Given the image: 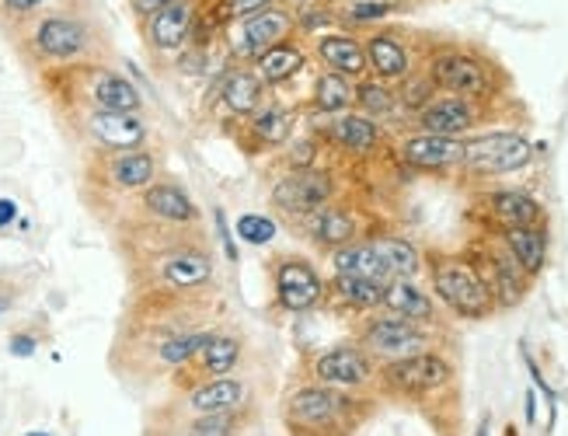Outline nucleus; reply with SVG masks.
Masks as SVG:
<instances>
[{
    "label": "nucleus",
    "mask_w": 568,
    "mask_h": 436,
    "mask_svg": "<svg viewBox=\"0 0 568 436\" xmlns=\"http://www.w3.org/2000/svg\"><path fill=\"white\" fill-rule=\"evenodd\" d=\"M433 290L436 297L464 318H485L496 307V297L478 276V270L464 258H436L433 262Z\"/></svg>",
    "instance_id": "obj_1"
},
{
    "label": "nucleus",
    "mask_w": 568,
    "mask_h": 436,
    "mask_svg": "<svg viewBox=\"0 0 568 436\" xmlns=\"http://www.w3.org/2000/svg\"><path fill=\"white\" fill-rule=\"evenodd\" d=\"M530 158H534V148L520 133H488V136L464 143L460 164L471 175H509L527 168Z\"/></svg>",
    "instance_id": "obj_2"
},
{
    "label": "nucleus",
    "mask_w": 568,
    "mask_h": 436,
    "mask_svg": "<svg viewBox=\"0 0 568 436\" xmlns=\"http://www.w3.org/2000/svg\"><path fill=\"white\" fill-rule=\"evenodd\" d=\"M429 81H433V88L447 91V94H460V99H485V94H491L488 67L464 50L436 53L429 60Z\"/></svg>",
    "instance_id": "obj_3"
},
{
    "label": "nucleus",
    "mask_w": 568,
    "mask_h": 436,
    "mask_svg": "<svg viewBox=\"0 0 568 436\" xmlns=\"http://www.w3.org/2000/svg\"><path fill=\"white\" fill-rule=\"evenodd\" d=\"M335 196V182L321 168H296L273 185V206L286 216H311L328 206Z\"/></svg>",
    "instance_id": "obj_4"
},
{
    "label": "nucleus",
    "mask_w": 568,
    "mask_h": 436,
    "mask_svg": "<svg viewBox=\"0 0 568 436\" xmlns=\"http://www.w3.org/2000/svg\"><path fill=\"white\" fill-rule=\"evenodd\" d=\"M296 29V18L280 8V0L273 8H265L258 14H248V18H237V29H234V53L241 60H258L265 50H273V45L286 42Z\"/></svg>",
    "instance_id": "obj_5"
},
{
    "label": "nucleus",
    "mask_w": 568,
    "mask_h": 436,
    "mask_svg": "<svg viewBox=\"0 0 568 436\" xmlns=\"http://www.w3.org/2000/svg\"><path fill=\"white\" fill-rule=\"evenodd\" d=\"M363 346L384 356V359H405L426 349V332L418 328V322L398 318V314H384V318H369L359 332Z\"/></svg>",
    "instance_id": "obj_6"
},
{
    "label": "nucleus",
    "mask_w": 568,
    "mask_h": 436,
    "mask_svg": "<svg viewBox=\"0 0 568 436\" xmlns=\"http://www.w3.org/2000/svg\"><path fill=\"white\" fill-rule=\"evenodd\" d=\"M91 32L84 21L70 18V14H49L32 29V50L42 60H57V63H70L88 53Z\"/></svg>",
    "instance_id": "obj_7"
},
{
    "label": "nucleus",
    "mask_w": 568,
    "mask_h": 436,
    "mask_svg": "<svg viewBox=\"0 0 568 436\" xmlns=\"http://www.w3.org/2000/svg\"><path fill=\"white\" fill-rule=\"evenodd\" d=\"M384 381L402 395H429L450 381V363L423 349L405 359H390L384 367Z\"/></svg>",
    "instance_id": "obj_8"
},
{
    "label": "nucleus",
    "mask_w": 568,
    "mask_h": 436,
    "mask_svg": "<svg viewBox=\"0 0 568 436\" xmlns=\"http://www.w3.org/2000/svg\"><path fill=\"white\" fill-rule=\"evenodd\" d=\"M345 412V398L332 384L296 387L286 402V419L301 429H332Z\"/></svg>",
    "instance_id": "obj_9"
},
{
    "label": "nucleus",
    "mask_w": 568,
    "mask_h": 436,
    "mask_svg": "<svg viewBox=\"0 0 568 436\" xmlns=\"http://www.w3.org/2000/svg\"><path fill=\"white\" fill-rule=\"evenodd\" d=\"M475 255H478L475 258V270L485 280V286L491 290L496 304L513 307L516 301L527 294V273H524V265L516 262L506 249H481Z\"/></svg>",
    "instance_id": "obj_10"
},
{
    "label": "nucleus",
    "mask_w": 568,
    "mask_h": 436,
    "mask_svg": "<svg viewBox=\"0 0 568 436\" xmlns=\"http://www.w3.org/2000/svg\"><path fill=\"white\" fill-rule=\"evenodd\" d=\"M325 297V283L314 273V265L304 258H283L276 265V301L283 311H311Z\"/></svg>",
    "instance_id": "obj_11"
},
{
    "label": "nucleus",
    "mask_w": 568,
    "mask_h": 436,
    "mask_svg": "<svg viewBox=\"0 0 568 436\" xmlns=\"http://www.w3.org/2000/svg\"><path fill=\"white\" fill-rule=\"evenodd\" d=\"M88 133L115 154L140 151V143L146 140L143 119L136 112H115V109H91L88 112Z\"/></svg>",
    "instance_id": "obj_12"
},
{
    "label": "nucleus",
    "mask_w": 568,
    "mask_h": 436,
    "mask_svg": "<svg viewBox=\"0 0 568 436\" xmlns=\"http://www.w3.org/2000/svg\"><path fill=\"white\" fill-rule=\"evenodd\" d=\"M374 374V359L363 346H335L314 359V377L317 384L332 387H363Z\"/></svg>",
    "instance_id": "obj_13"
},
{
    "label": "nucleus",
    "mask_w": 568,
    "mask_h": 436,
    "mask_svg": "<svg viewBox=\"0 0 568 436\" xmlns=\"http://www.w3.org/2000/svg\"><path fill=\"white\" fill-rule=\"evenodd\" d=\"M195 14H200L195 0H179V4L158 11L154 18L143 21L146 42H151L158 53H175V50H182V45L195 32Z\"/></svg>",
    "instance_id": "obj_14"
},
{
    "label": "nucleus",
    "mask_w": 568,
    "mask_h": 436,
    "mask_svg": "<svg viewBox=\"0 0 568 436\" xmlns=\"http://www.w3.org/2000/svg\"><path fill=\"white\" fill-rule=\"evenodd\" d=\"M475 105L471 99H460V94H443V99H429L418 109V126L426 133H443V136H460L475 126Z\"/></svg>",
    "instance_id": "obj_15"
},
{
    "label": "nucleus",
    "mask_w": 568,
    "mask_h": 436,
    "mask_svg": "<svg viewBox=\"0 0 568 436\" xmlns=\"http://www.w3.org/2000/svg\"><path fill=\"white\" fill-rule=\"evenodd\" d=\"M402 158L412 168H454L464 158V143L457 136L418 130V133L402 140Z\"/></svg>",
    "instance_id": "obj_16"
},
{
    "label": "nucleus",
    "mask_w": 568,
    "mask_h": 436,
    "mask_svg": "<svg viewBox=\"0 0 568 436\" xmlns=\"http://www.w3.org/2000/svg\"><path fill=\"white\" fill-rule=\"evenodd\" d=\"M158 273L171 290H200L213 280V262L203 249H179L161 258Z\"/></svg>",
    "instance_id": "obj_17"
},
{
    "label": "nucleus",
    "mask_w": 568,
    "mask_h": 436,
    "mask_svg": "<svg viewBox=\"0 0 568 436\" xmlns=\"http://www.w3.org/2000/svg\"><path fill=\"white\" fill-rule=\"evenodd\" d=\"M485 203H488L491 221H496L503 231H509V227H540V224H545V210H540V203L530 196V192L499 189V192H488Z\"/></svg>",
    "instance_id": "obj_18"
},
{
    "label": "nucleus",
    "mask_w": 568,
    "mask_h": 436,
    "mask_svg": "<svg viewBox=\"0 0 568 436\" xmlns=\"http://www.w3.org/2000/svg\"><path fill=\"white\" fill-rule=\"evenodd\" d=\"M88 99L94 102V109H115V112H140V91L115 74V70H105V67H91L88 70Z\"/></svg>",
    "instance_id": "obj_19"
},
{
    "label": "nucleus",
    "mask_w": 568,
    "mask_h": 436,
    "mask_svg": "<svg viewBox=\"0 0 568 436\" xmlns=\"http://www.w3.org/2000/svg\"><path fill=\"white\" fill-rule=\"evenodd\" d=\"M304 221H307V234L317 249H345V245H353L359 234L356 216L338 206H321L317 213L304 216Z\"/></svg>",
    "instance_id": "obj_20"
},
{
    "label": "nucleus",
    "mask_w": 568,
    "mask_h": 436,
    "mask_svg": "<svg viewBox=\"0 0 568 436\" xmlns=\"http://www.w3.org/2000/svg\"><path fill=\"white\" fill-rule=\"evenodd\" d=\"M366 63L381 81H398L412 70V53L408 45L394 32H374L366 42Z\"/></svg>",
    "instance_id": "obj_21"
},
{
    "label": "nucleus",
    "mask_w": 568,
    "mask_h": 436,
    "mask_svg": "<svg viewBox=\"0 0 568 436\" xmlns=\"http://www.w3.org/2000/svg\"><path fill=\"white\" fill-rule=\"evenodd\" d=\"M335 276H359V280H374L381 286H387L394 280L390 265L384 262L381 249L374 241H363V245H345L335 249Z\"/></svg>",
    "instance_id": "obj_22"
},
{
    "label": "nucleus",
    "mask_w": 568,
    "mask_h": 436,
    "mask_svg": "<svg viewBox=\"0 0 568 436\" xmlns=\"http://www.w3.org/2000/svg\"><path fill=\"white\" fill-rule=\"evenodd\" d=\"M317 60L342 78H363L366 63V45L356 36H321L317 39Z\"/></svg>",
    "instance_id": "obj_23"
},
{
    "label": "nucleus",
    "mask_w": 568,
    "mask_h": 436,
    "mask_svg": "<svg viewBox=\"0 0 568 436\" xmlns=\"http://www.w3.org/2000/svg\"><path fill=\"white\" fill-rule=\"evenodd\" d=\"M328 136H332L335 148H342V151L369 154V151H377V143H381V126L374 123V119H366V115L338 112L328 123Z\"/></svg>",
    "instance_id": "obj_24"
},
{
    "label": "nucleus",
    "mask_w": 568,
    "mask_h": 436,
    "mask_svg": "<svg viewBox=\"0 0 568 436\" xmlns=\"http://www.w3.org/2000/svg\"><path fill=\"white\" fill-rule=\"evenodd\" d=\"M143 206H146V213H154L158 221H168V224H192L195 221V203L189 200V192L171 185V182L146 185Z\"/></svg>",
    "instance_id": "obj_25"
},
{
    "label": "nucleus",
    "mask_w": 568,
    "mask_h": 436,
    "mask_svg": "<svg viewBox=\"0 0 568 436\" xmlns=\"http://www.w3.org/2000/svg\"><path fill=\"white\" fill-rule=\"evenodd\" d=\"M506 252L524 265L527 276H537L548 262V234L545 227H509L503 231Z\"/></svg>",
    "instance_id": "obj_26"
},
{
    "label": "nucleus",
    "mask_w": 568,
    "mask_h": 436,
    "mask_svg": "<svg viewBox=\"0 0 568 436\" xmlns=\"http://www.w3.org/2000/svg\"><path fill=\"white\" fill-rule=\"evenodd\" d=\"M262 91L265 81L255 74V70H231V74L220 81V102H224L234 115L248 119L258 105H262Z\"/></svg>",
    "instance_id": "obj_27"
},
{
    "label": "nucleus",
    "mask_w": 568,
    "mask_h": 436,
    "mask_svg": "<svg viewBox=\"0 0 568 436\" xmlns=\"http://www.w3.org/2000/svg\"><path fill=\"white\" fill-rule=\"evenodd\" d=\"M384 307L390 314H398V318H408V322H429L433 318V301L408 276H398V280L387 283Z\"/></svg>",
    "instance_id": "obj_28"
},
{
    "label": "nucleus",
    "mask_w": 568,
    "mask_h": 436,
    "mask_svg": "<svg viewBox=\"0 0 568 436\" xmlns=\"http://www.w3.org/2000/svg\"><path fill=\"white\" fill-rule=\"evenodd\" d=\"M304 50L296 42H280L273 45V50H265L258 60H255V74L265 81V84H283L290 78H296L304 70Z\"/></svg>",
    "instance_id": "obj_29"
},
{
    "label": "nucleus",
    "mask_w": 568,
    "mask_h": 436,
    "mask_svg": "<svg viewBox=\"0 0 568 436\" xmlns=\"http://www.w3.org/2000/svg\"><path fill=\"white\" fill-rule=\"evenodd\" d=\"M244 395H248V387H244L241 381H234V377H210L206 384L195 387L189 405L200 412V416H203V412H231V408H237L244 402Z\"/></svg>",
    "instance_id": "obj_30"
},
{
    "label": "nucleus",
    "mask_w": 568,
    "mask_h": 436,
    "mask_svg": "<svg viewBox=\"0 0 568 436\" xmlns=\"http://www.w3.org/2000/svg\"><path fill=\"white\" fill-rule=\"evenodd\" d=\"M109 179L119 189H146L158 179V161L146 151H122L109 161Z\"/></svg>",
    "instance_id": "obj_31"
},
{
    "label": "nucleus",
    "mask_w": 568,
    "mask_h": 436,
    "mask_svg": "<svg viewBox=\"0 0 568 436\" xmlns=\"http://www.w3.org/2000/svg\"><path fill=\"white\" fill-rule=\"evenodd\" d=\"M195 359H200V371L206 377H227L241 359V338L227 332H213L210 343L195 353Z\"/></svg>",
    "instance_id": "obj_32"
},
{
    "label": "nucleus",
    "mask_w": 568,
    "mask_h": 436,
    "mask_svg": "<svg viewBox=\"0 0 568 436\" xmlns=\"http://www.w3.org/2000/svg\"><path fill=\"white\" fill-rule=\"evenodd\" d=\"M356 102V88L353 78H342L335 70H325L314 84V105L325 112V115H338V112H349Z\"/></svg>",
    "instance_id": "obj_33"
},
{
    "label": "nucleus",
    "mask_w": 568,
    "mask_h": 436,
    "mask_svg": "<svg viewBox=\"0 0 568 436\" xmlns=\"http://www.w3.org/2000/svg\"><path fill=\"white\" fill-rule=\"evenodd\" d=\"M252 133L258 143H265V148H280V143L290 140V130H293V119L283 105H258L252 115Z\"/></svg>",
    "instance_id": "obj_34"
},
{
    "label": "nucleus",
    "mask_w": 568,
    "mask_h": 436,
    "mask_svg": "<svg viewBox=\"0 0 568 436\" xmlns=\"http://www.w3.org/2000/svg\"><path fill=\"white\" fill-rule=\"evenodd\" d=\"M335 290V297L342 304H349V307H359V311H369V307H381L384 304V290L381 283L374 280H359V276H335L332 283Z\"/></svg>",
    "instance_id": "obj_35"
},
{
    "label": "nucleus",
    "mask_w": 568,
    "mask_h": 436,
    "mask_svg": "<svg viewBox=\"0 0 568 436\" xmlns=\"http://www.w3.org/2000/svg\"><path fill=\"white\" fill-rule=\"evenodd\" d=\"M356 105L369 115L390 119L394 112H398V94H394V88H387L381 78H366L356 84Z\"/></svg>",
    "instance_id": "obj_36"
},
{
    "label": "nucleus",
    "mask_w": 568,
    "mask_h": 436,
    "mask_svg": "<svg viewBox=\"0 0 568 436\" xmlns=\"http://www.w3.org/2000/svg\"><path fill=\"white\" fill-rule=\"evenodd\" d=\"M374 245L381 249L384 262L390 265L394 280H398V276H408V280H412V276L418 273V249L408 245L405 237H377Z\"/></svg>",
    "instance_id": "obj_37"
},
{
    "label": "nucleus",
    "mask_w": 568,
    "mask_h": 436,
    "mask_svg": "<svg viewBox=\"0 0 568 436\" xmlns=\"http://www.w3.org/2000/svg\"><path fill=\"white\" fill-rule=\"evenodd\" d=\"M213 332H182V335H171L161 343L158 356L161 363H168V367H182V363L195 359V353H200L206 343H210Z\"/></svg>",
    "instance_id": "obj_38"
},
{
    "label": "nucleus",
    "mask_w": 568,
    "mask_h": 436,
    "mask_svg": "<svg viewBox=\"0 0 568 436\" xmlns=\"http://www.w3.org/2000/svg\"><path fill=\"white\" fill-rule=\"evenodd\" d=\"M237 234L241 241H248V245H268V241L276 237V221L262 213H244L237 221Z\"/></svg>",
    "instance_id": "obj_39"
},
{
    "label": "nucleus",
    "mask_w": 568,
    "mask_h": 436,
    "mask_svg": "<svg viewBox=\"0 0 568 436\" xmlns=\"http://www.w3.org/2000/svg\"><path fill=\"white\" fill-rule=\"evenodd\" d=\"M189 436H234L231 412H203V416L189 426Z\"/></svg>",
    "instance_id": "obj_40"
},
{
    "label": "nucleus",
    "mask_w": 568,
    "mask_h": 436,
    "mask_svg": "<svg viewBox=\"0 0 568 436\" xmlns=\"http://www.w3.org/2000/svg\"><path fill=\"white\" fill-rule=\"evenodd\" d=\"M390 11H398L394 0H359V4L349 8V21H377L387 18Z\"/></svg>",
    "instance_id": "obj_41"
},
{
    "label": "nucleus",
    "mask_w": 568,
    "mask_h": 436,
    "mask_svg": "<svg viewBox=\"0 0 568 436\" xmlns=\"http://www.w3.org/2000/svg\"><path fill=\"white\" fill-rule=\"evenodd\" d=\"M276 0H227L224 4V14L227 18H248V14H258L265 8H273Z\"/></svg>",
    "instance_id": "obj_42"
},
{
    "label": "nucleus",
    "mask_w": 568,
    "mask_h": 436,
    "mask_svg": "<svg viewBox=\"0 0 568 436\" xmlns=\"http://www.w3.org/2000/svg\"><path fill=\"white\" fill-rule=\"evenodd\" d=\"M171 4H179V0H130V8H133V14H136L140 21L154 18L158 11H164V8H171Z\"/></svg>",
    "instance_id": "obj_43"
},
{
    "label": "nucleus",
    "mask_w": 568,
    "mask_h": 436,
    "mask_svg": "<svg viewBox=\"0 0 568 436\" xmlns=\"http://www.w3.org/2000/svg\"><path fill=\"white\" fill-rule=\"evenodd\" d=\"M213 216H216V234H220V241H224V255H227L231 262H237V245H234V237H231V227H227L224 210H216Z\"/></svg>",
    "instance_id": "obj_44"
},
{
    "label": "nucleus",
    "mask_w": 568,
    "mask_h": 436,
    "mask_svg": "<svg viewBox=\"0 0 568 436\" xmlns=\"http://www.w3.org/2000/svg\"><path fill=\"white\" fill-rule=\"evenodd\" d=\"M290 161H293V172H296V168H314L311 164L314 161V143L311 140H301V148L290 151Z\"/></svg>",
    "instance_id": "obj_45"
},
{
    "label": "nucleus",
    "mask_w": 568,
    "mask_h": 436,
    "mask_svg": "<svg viewBox=\"0 0 568 436\" xmlns=\"http://www.w3.org/2000/svg\"><path fill=\"white\" fill-rule=\"evenodd\" d=\"M42 4H49V0H4V11L8 14H32V11H39Z\"/></svg>",
    "instance_id": "obj_46"
},
{
    "label": "nucleus",
    "mask_w": 568,
    "mask_h": 436,
    "mask_svg": "<svg viewBox=\"0 0 568 436\" xmlns=\"http://www.w3.org/2000/svg\"><path fill=\"white\" fill-rule=\"evenodd\" d=\"M8 349H11V356H21V359H24V356H32V353H36V338L21 332V335L11 338V346H8Z\"/></svg>",
    "instance_id": "obj_47"
},
{
    "label": "nucleus",
    "mask_w": 568,
    "mask_h": 436,
    "mask_svg": "<svg viewBox=\"0 0 568 436\" xmlns=\"http://www.w3.org/2000/svg\"><path fill=\"white\" fill-rule=\"evenodd\" d=\"M14 216H18L14 200H0V227H11V224H14Z\"/></svg>",
    "instance_id": "obj_48"
},
{
    "label": "nucleus",
    "mask_w": 568,
    "mask_h": 436,
    "mask_svg": "<svg viewBox=\"0 0 568 436\" xmlns=\"http://www.w3.org/2000/svg\"><path fill=\"white\" fill-rule=\"evenodd\" d=\"M527 423H534V395H527Z\"/></svg>",
    "instance_id": "obj_49"
},
{
    "label": "nucleus",
    "mask_w": 568,
    "mask_h": 436,
    "mask_svg": "<svg viewBox=\"0 0 568 436\" xmlns=\"http://www.w3.org/2000/svg\"><path fill=\"white\" fill-rule=\"evenodd\" d=\"M11 307V297H4V294H0V314H4Z\"/></svg>",
    "instance_id": "obj_50"
},
{
    "label": "nucleus",
    "mask_w": 568,
    "mask_h": 436,
    "mask_svg": "<svg viewBox=\"0 0 568 436\" xmlns=\"http://www.w3.org/2000/svg\"><path fill=\"white\" fill-rule=\"evenodd\" d=\"M29 436H49V433H29Z\"/></svg>",
    "instance_id": "obj_51"
},
{
    "label": "nucleus",
    "mask_w": 568,
    "mask_h": 436,
    "mask_svg": "<svg viewBox=\"0 0 568 436\" xmlns=\"http://www.w3.org/2000/svg\"><path fill=\"white\" fill-rule=\"evenodd\" d=\"M296 4H307V0H296Z\"/></svg>",
    "instance_id": "obj_52"
},
{
    "label": "nucleus",
    "mask_w": 568,
    "mask_h": 436,
    "mask_svg": "<svg viewBox=\"0 0 568 436\" xmlns=\"http://www.w3.org/2000/svg\"><path fill=\"white\" fill-rule=\"evenodd\" d=\"M481 436H488V433H485V429H481Z\"/></svg>",
    "instance_id": "obj_53"
}]
</instances>
